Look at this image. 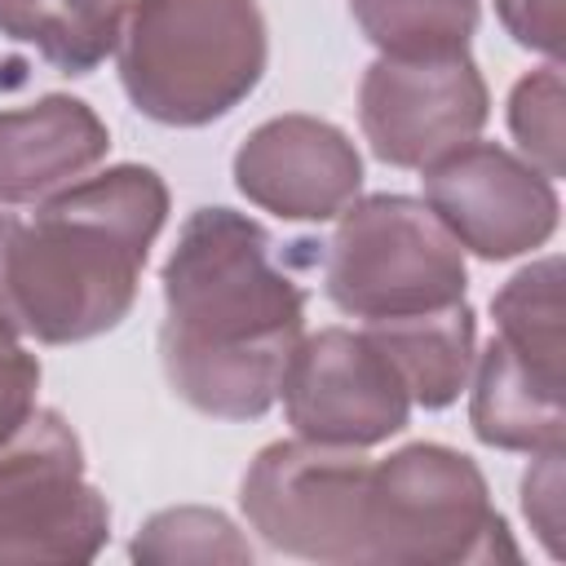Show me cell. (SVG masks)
I'll return each mask as SVG.
<instances>
[{
  "instance_id": "1",
  "label": "cell",
  "mask_w": 566,
  "mask_h": 566,
  "mask_svg": "<svg viewBox=\"0 0 566 566\" xmlns=\"http://www.w3.org/2000/svg\"><path fill=\"white\" fill-rule=\"evenodd\" d=\"M159 363L168 389L212 420H261L305 327V292L261 221L195 208L164 261Z\"/></svg>"
},
{
  "instance_id": "2",
  "label": "cell",
  "mask_w": 566,
  "mask_h": 566,
  "mask_svg": "<svg viewBox=\"0 0 566 566\" xmlns=\"http://www.w3.org/2000/svg\"><path fill=\"white\" fill-rule=\"evenodd\" d=\"M168 221V186L146 164H115L40 199L9 239V305L22 336L80 345L115 332L137 301Z\"/></svg>"
},
{
  "instance_id": "3",
  "label": "cell",
  "mask_w": 566,
  "mask_h": 566,
  "mask_svg": "<svg viewBox=\"0 0 566 566\" xmlns=\"http://www.w3.org/2000/svg\"><path fill=\"white\" fill-rule=\"evenodd\" d=\"M115 57L119 84L146 119L203 128L261 84L265 13L256 0H133Z\"/></svg>"
},
{
  "instance_id": "4",
  "label": "cell",
  "mask_w": 566,
  "mask_h": 566,
  "mask_svg": "<svg viewBox=\"0 0 566 566\" xmlns=\"http://www.w3.org/2000/svg\"><path fill=\"white\" fill-rule=\"evenodd\" d=\"M367 562L460 566L517 562V544L491 504L482 469L442 442L398 447L371 464Z\"/></svg>"
},
{
  "instance_id": "5",
  "label": "cell",
  "mask_w": 566,
  "mask_h": 566,
  "mask_svg": "<svg viewBox=\"0 0 566 566\" xmlns=\"http://www.w3.org/2000/svg\"><path fill=\"white\" fill-rule=\"evenodd\" d=\"M464 248L447 234L424 199H354L327 239L323 292L340 314L363 323L455 305L464 301Z\"/></svg>"
},
{
  "instance_id": "6",
  "label": "cell",
  "mask_w": 566,
  "mask_h": 566,
  "mask_svg": "<svg viewBox=\"0 0 566 566\" xmlns=\"http://www.w3.org/2000/svg\"><path fill=\"white\" fill-rule=\"evenodd\" d=\"M371 460L358 447L270 442L243 473L239 509L248 526L287 557L367 566Z\"/></svg>"
},
{
  "instance_id": "7",
  "label": "cell",
  "mask_w": 566,
  "mask_h": 566,
  "mask_svg": "<svg viewBox=\"0 0 566 566\" xmlns=\"http://www.w3.org/2000/svg\"><path fill=\"white\" fill-rule=\"evenodd\" d=\"M111 504L84 478V447L62 411L35 407L0 442V562H93Z\"/></svg>"
},
{
  "instance_id": "8",
  "label": "cell",
  "mask_w": 566,
  "mask_h": 566,
  "mask_svg": "<svg viewBox=\"0 0 566 566\" xmlns=\"http://www.w3.org/2000/svg\"><path fill=\"white\" fill-rule=\"evenodd\" d=\"M486 115L491 93L469 49L380 53L358 84V128L389 168H429L473 142Z\"/></svg>"
},
{
  "instance_id": "9",
  "label": "cell",
  "mask_w": 566,
  "mask_h": 566,
  "mask_svg": "<svg viewBox=\"0 0 566 566\" xmlns=\"http://www.w3.org/2000/svg\"><path fill=\"white\" fill-rule=\"evenodd\" d=\"M283 416L305 442L380 447L411 420V394L389 354L358 327H318L301 336L283 367Z\"/></svg>"
},
{
  "instance_id": "10",
  "label": "cell",
  "mask_w": 566,
  "mask_h": 566,
  "mask_svg": "<svg viewBox=\"0 0 566 566\" xmlns=\"http://www.w3.org/2000/svg\"><path fill=\"white\" fill-rule=\"evenodd\" d=\"M420 172L429 212L464 252L482 261H513L535 252L557 230V186L509 146L473 137Z\"/></svg>"
},
{
  "instance_id": "11",
  "label": "cell",
  "mask_w": 566,
  "mask_h": 566,
  "mask_svg": "<svg viewBox=\"0 0 566 566\" xmlns=\"http://www.w3.org/2000/svg\"><path fill=\"white\" fill-rule=\"evenodd\" d=\"M234 186L283 221H332L363 190V155L318 115H274L234 150Z\"/></svg>"
},
{
  "instance_id": "12",
  "label": "cell",
  "mask_w": 566,
  "mask_h": 566,
  "mask_svg": "<svg viewBox=\"0 0 566 566\" xmlns=\"http://www.w3.org/2000/svg\"><path fill=\"white\" fill-rule=\"evenodd\" d=\"M106 150L102 115L71 93L0 111V203H40L97 172Z\"/></svg>"
},
{
  "instance_id": "13",
  "label": "cell",
  "mask_w": 566,
  "mask_h": 566,
  "mask_svg": "<svg viewBox=\"0 0 566 566\" xmlns=\"http://www.w3.org/2000/svg\"><path fill=\"white\" fill-rule=\"evenodd\" d=\"M469 376H473L469 424L478 442L495 451H526V455H539L566 442L562 380L531 367L500 336L486 340Z\"/></svg>"
},
{
  "instance_id": "14",
  "label": "cell",
  "mask_w": 566,
  "mask_h": 566,
  "mask_svg": "<svg viewBox=\"0 0 566 566\" xmlns=\"http://www.w3.org/2000/svg\"><path fill=\"white\" fill-rule=\"evenodd\" d=\"M363 332L389 354L398 367L411 407L442 411L469 389V371L478 358V323L469 301L424 310V314H402V318H376L363 323Z\"/></svg>"
},
{
  "instance_id": "15",
  "label": "cell",
  "mask_w": 566,
  "mask_h": 566,
  "mask_svg": "<svg viewBox=\"0 0 566 566\" xmlns=\"http://www.w3.org/2000/svg\"><path fill=\"white\" fill-rule=\"evenodd\" d=\"M124 13V0H0V35L66 75H88L119 49Z\"/></svg>"
},
{
  "instance_id": "16",
  "label": "cell",
  "mask_w": 566,
  "mask_h": 566,
  "mask_svg": "<svg viewBox=\"0 0 566 566\" xmlns=\"http://www.w3.org/2000/svg\"><path fill=\"white\" fill-rule=\"evenodd\" d=\"M495 336L522 354L544 376L562 380L566 363V332H562V256H539L522 265L495 296Z\"/></svg>"
},
{
  "instance_id": "17",
  "label": "cell",
  "mask_w": 566,
  "mask_h": 566,
  "mask_svg": "<svg viewBox=\"0 0 566 566\" xmlns=\"http://www.w3.org/2000/svg\"><path fill=\"white\" fill-rule=\"evenodd\" d=\"M380 53H455L478 31V0H349Z\"/></svg>"
},
{
  "instance_id": "18",
  "label": "cell",
  "mask_w": 566,
  "mask_h": 566,
  "mask_svg": "<svg viewBox=\"0 0 566 566\" xmlns=\"http://www.w3.org/2000/svg\"><path fill=\"white\" fill-rule=\"evenodd\" d=\"M128 557L146 562V566H172V562H199V566L230 562V566H248L252 562V544L239 535V526L226 513L181 504V509L150 513L142 522V531L133 535Z\"/></svg>"
},
{
  "instance_id": "19",
  "label": "cell",
  "mask_w": 566,
  "mask_h": 566,
  "mask_svg": "<svg viewBox=\"0 0 566 566\" xmlns=\"http://www.w3.org/2000/svg\"><path fill=\"white\" fill-rule=\"evenodd\" d=\"M562 106H566V88H562V66L557 62L522 75L509 93V133L522 146V159L535 164L548 181H557L566 172Z\"/></svg>"
},
{
  "instance_id": "20",
  "label": "cell",
  "mask_w": 566,
  "mask_h": 566,
  "mask_svg": "<svg viewBox=\"0 0 566 566\" xmlns=\"http://www.w3.org/2000/svg\"><path fill=\"white\" fill-rule=\"evenodd\" d=\"M562 447L553 451H539L522 478V513L531 522V531L539 535V544L548 548V557H562V517H566V504H562Z\"/></svg>"
},
{
  "instance_id": "21",
  "label": "cell",
  "mask_w": 566,
  "mask_h": 566,
  "mask_svg": "<svg viewBox=\"0 0 566 566\" xmlns=\"http://www.w3.org/2000/svg\"><path fill=\"white\" fill-rule=\"evenodd\" d=\"M35 394H40V358L22 345L18 332L0 323V442L27 424V416L35 411Z\"/></svg>"
},
{
  "instance_id": "22",
  "label": "cell",
  "mask_w": 566,
  "mask_h": 566,
  "mask_svg": "<svg viewBox=\"0 0 566 566\" xmlns=\"http://www.w3.org/2000/svg\"><path fill=\"white\" fill-rule=\"evenodd\" d=\"M495 18L522 49L562 62V35H566L562 0H495Z\"/></svg>"
},
{
  "instance_id": "23",
  "label": "cell",
  "mask_w": 566,
  "mask_h": 566,
  "mask_svg": "<svg viewBox=\"0 0 566 566\" xmlns=\"http://www.w3.org/2000/svg\"><path fill=\"white\" fill-rule=\"evenodd\" d=\"M13 226H18V217H13V212H0V323H4L9 332H18V318H13V305H9V279H4V261H9ZM18 336H22V332H18Z\"/></svg>"
}]
</instances>
